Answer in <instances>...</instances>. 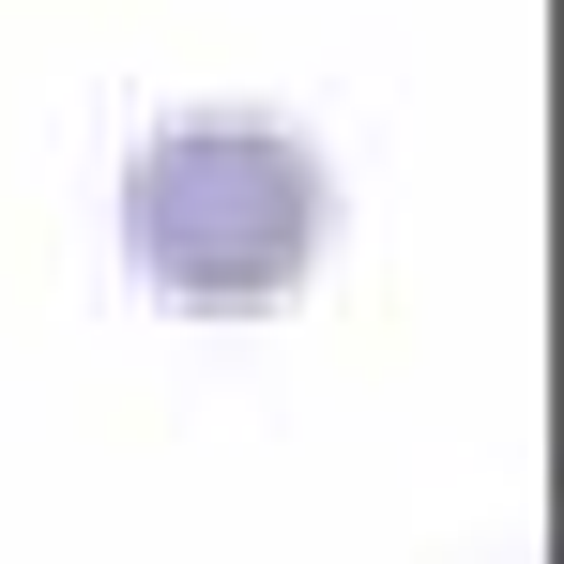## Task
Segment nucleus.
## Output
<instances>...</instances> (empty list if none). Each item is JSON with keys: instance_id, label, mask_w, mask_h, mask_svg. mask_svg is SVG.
<instances>
[{"instance_id": "1", "label": "nucleus", "mask_w": 564, "mask_h": 564, "mask_svg": "<svg viewBox=\"0 0 564 564\" xmlns=\"http://www.w3.org/2000/svg\"><path fill=\"white\" fill-rule=\"evenodd\" d=\"M336 245V169L275 107H184L122 169V260L184 321H275Z\"/></svg>"}]
</instances>
